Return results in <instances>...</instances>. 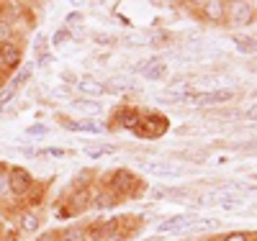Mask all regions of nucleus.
<instances>
[{"instance_id": "obj_1", "label": "nucleus", "mask_w": 257, "mask_h": 241, "mask_svg": "<svg viewBox=\"0 0 257 241\" xmlns=\"http://www.w3.org/2000/svg\"><path fill=\"white\" fill-rule=\"evenodd\" d=\"M170 128V121L162 116V113H149V111H142V118L134 128V136H142V139H160L167 134Z\"/></svg>"}, {"instance_id": "obj_2", "label": "nucleus", "mask_w": 257, "mask_h": 241, "mask_svg": "<svg viewBox=\"0 0 257 241\" xmlns=\"http://www.w3.org/2000/svg\"><path fill=\"white\" fill-rule=\"evenodd\" d=\"M8 185H11V195L13 198H24V195L31 192L34 187V174L18 164H11L8 167Z\"/></svg>"}, {"instance_id": "obj_3", "label": "nucleus", "mask_w": 257, "mask_h": 241, "mask_svg": "<svg viewBox=\"0 0 257 241\" xmlns=\"http://www.w3.org/2000/svg\"><path fill=\"white\" fill-rule=\"evenodd\" d=\"M137 185H139V180L132 169H116L108 180V190L113 195H134Z\"/></svg>"}, {"instance_id": "obj_4", "label": "nucleus", "mask_w": 257, "mask_h": 241, "mask_svg": "<svg viewBox=\"0 0 257 241\" xmlns=\"http://www.w3.org/2000/svg\"><path fill=\"white\" fill-rule=\"evenodd\" d=\"M21 59H24V49H21V44L11 41L6 47H0V72H13L21 67Z\"/></svg>"}, {"instance_id": "obj_5", "label": "nucleus", "mask_w": 257, "mask_h": 241, "mask_svg": "<svg viewBox=\"0 0 257 241\" xmlns=\"http://www.w3.org/2000/svg\"><path fill=\"white\" fill-rule=\"evenodd\" d=\"M229 16H231V24L242 29V26H249L257 18V11L249 3H234V6H229Z\"/></svg>"}, {"instance_id": "obj_6", "label": "nucleus", "mask_w": 257, "mask_h": 241, "mask_svg": "<svg viewBox=\"0 0 257 241\" xmlns=\"http://www.w3.org/2000/svg\"><path fill=\"white\" fill-rule=\"evenodd\" d=\"M234 95H237V93H234L231 87H221V90H208V93H201L193 105H198V108L219 105V103H229V100H234Z\"/></svg>"}, {"instance_id": "obj_7", "label": "nucleus", "mask_w": 257, "mask_h": 241, "mask_svg": "<svg viewBox=\"0 0 257 241\" xmlns=\"http://www.w3.org/2000/svg\"><path fill=\"white\" fill-rule=\"evenodd\" d=\"M198 221V215H190V213H180V215H173V218H167V221H162L160 226H157V231L160 233H167V231H185V228H190L193 223Z\"/></svg>"}, {"instance_id": "obj_8", "label": "nucleus", "mask_w": 257, "mask_h": 241, "mask_svg": "<svg viewBox=\"0 0 257 241\" xmlns=\"http://www.w3.org/2000/svg\"><path fill=\"white\" fill-rule=\"evenodd\" d=\"M201 8H203V16L208 21H213V24H224L229 16V3H224V0H208Z\"/></svg>"}, {"instance_id": "obj_9", "label": "nucleus", "mask_w": 257, "mask_h": 241, "mask_svg": "<svg viewBox=\"0 0 257 241\" xmlns=\"http://www.w3.org/2000/svg\"><path fill=\"white\" fill-rule=\"evenodd\" d=\"M139 118H142V111H139V108H134V105H123V108H118V111H116V123L121 128H126V131H134L137 123H139Z\"/></svg>"}, {"instance_id": "obj_10", "label": "nucleus", "mask_w": 257, "mask_h": 241, "mask_svg": "<svg viewBox=\"0 0 257 241\" xmlns=\"http://www.w3.org/2000/svg\"><path fill=\"white\" fill-rule=\"evenodd\" d=\"M41 228V215L31 208H24L18 213V231L21 233H36Z\"/></svg>"}, {"instance_id": "obj_11", "label": "nucleus", "mask_w": 257, "mask_h": 241, "mask_svg": "<svg viewBox=\"0 0 257 241\" xmlns=\"http://www.w3.org/2000/svg\"><path fill=\"white\" fill-rule=\"evenodd\" d=\"M137 167L144 169V172H149V174H157V177H178V174H180L178 167L165 164V162H144V159H139Z\"/></svg>"}, {"instance_id": "obj_12", "label": "nucleus", "mask_w": 257, "mask_h": 241, "mask_svg": "<svg viewBox=\"0 0 257 241\" xmlns=\"http://www.w3.org/2000/svg\"><path fill=\"white\" fill-rule=\"evenodd\" d=\"M113 205H118V195H113L108 187L93 192V198H90V208H93V210H108V208H113Z\"/></svg>"}, {"instance_id": "obj_13", "label": "nucleus", "mask_w": 257, "mask_h": 241, "mask_svg": "<svg viewBox=\"0 0 257 241\" xmlns=\"http://www.w3.org/2000/svg\"><path fill=\"white\" fill-rule=\"evenodd\" d=\"M31 77H34V64H24V67H21V70H18V72H16V75H13V77L6 82V85L11 87L13 93H18L21 87H24V85H26Z\"/></svg>"}, {"instance_id": "obj_14", "label": "nucleus", "mask_w": 257, "mask_h": 241, "mask_svg": "<svg viewBox=\"0 0 257 241\" xmlns=\"http://www.w3.org/2000/svg\"><path fill=\"white\" fill-rule=\"evenodd\" d=\"M80 93H85L90 100L93 98H100V95H105V82H98V80H90V77H85V80H80Z\"/></svg>"}, {"instance_id": "obj_15", "label": "nucleus", "mask_w": 257, "mask_h": 241, "mask_svg": "<svg viewBox=\"0 0 257 241\" xmlns=\"http://www.w3.org/2000/svg\"><path fill=\"white\" fill-rule=\"evenodd\" d=\"M123 90H134V80L126 75H116L105 82V93H123Z\"/></svg>"}, {"instance_id": "obj_16", "label": "nucleus", "mask_w": 257, "mask_h": 241, "mask_svg": "<svg viewBox=\"0 0 257 241\" xmlns=\"http://www.w3.org/2000/svg\"><path fill=\"white\" fill-rule=\"evenodd\" d=\"M165 72H167V67H165V62L160 59V57H152L149 59V64H147V70L142 72L144 75V80H162L165 77Z\"/></svg>"}, {"instance_id": "obj_17", "label": "nucleus", "mask_w": 257, "mask_h": 241, "mask_svg": "<svg viewBox=\"0 0 257 241\" xmlns=\"http://www.w3.org/2000/svg\"><path fill=\"white\" fill-rule=\"evenodd\" d=\"M90 198H93V190H90V187H80V190L72 195V200H70L72 213H75V210H85V208H90Z\"/></svg>"}, {"instance_id": "obj_18", "label": "nucleus", "mask_w": 257, "mask_h": 241, "mask_svg": "<svg viewBox=\"0 0 257 241\" xmlns=\"http://www.w3.org/2000/svg\"><path fill=\"white\" fill-rule=\"evenodd\" d=\"M85 154H88L90 159H100V157L116 154V146L113 144H88L85 146Z\"/></svg>"}, {"instance_id": "obj_19", "label": "nucleus", "mask_w": 257, "mask_h": 241, "mask_svg": "<svg viewBox=\"0 0 257 241\" xmlns=\"http://www.w3.org/2000/svg\"><path fill=\"white\" fill-rule=\"evenodd\" d=\"M64 128H70L72 134H77V131H88V134H98V131H100V126H98L93 118H88V121H64Z\"/></svg>"}, {"instance_id": "obj_20", "label": "nucleus", "mask_w": 257, "mask_h": 241, "mask_svg": "<svg viewBox=\"0 0 257 241\" xmlns=\"http://www.w3.org/2000/svg\"><path fill=\"white\" fill-rule=\"evenodd\" d=\"M72 111H82L88 116H98L103 108H100L98 100H72Z\"/></svg>"}, {"instance_id": "obj_21", "label": "nucleus", "mask_w": 257, "mask_h": 241, "mask_svg": "<svg viewBox=\"0 0 257 241\" xmlns=\"http://www.w3.org/2000/svg\"><path fill=\"white\" fill-rule=\"evenodd\" d=\"M216 205L226 210H237L244 205V198H239V195H216Z\"/></svg>"}, {"instance_id": "obj_22", "label": "nucleus", "mask_w": 257, "mask_h": 241, "mask_svg": "<svg viewBox=\"0 0 257 241\" xmlns=\"http://www.w3.org/2000/svg\"><path fill=\"white\" fill-rule=\"evenodd\" d=\"M231 39H234V44H237V49H239L242 54L257 52V41H254V39H249V36H244V34H234Z\"/></svg>"}, {"instance_id": "obj_23", "label": "nucleus", "mask_w": 257, "mask_h": 241, "mask_svg": "<svg viewBox=\"0 0 257 241\" xmlns=\"http://www.w3.org/2000/svg\"><path fill=\"white\" fill-rule=\"evenodd\" d=\"M13 34H16V29H13L11 21L0 18V47H6V44H11V41H13Z\"/></svg>"}, {"instance_id": "obj_24", "label": "nucleus", "mask_w": 257, "mask_h": 241, "mask_svg": "<svg viewBox=\"0 0 257 241\" xmlns=\"http://www.w3.org/2000/svg\"><path fill=\"white\" fill-rule=\"evenodd\" d=\"M62 241H88V228H82V226L67 228L62 233Z\"/></svg>"}, {"instance_id": "obj_25", "label": "nucleus", "mask_w": 257, "mask_h": 241, "mask_svg": "<svg viewBox=\"0 0 257 241\" xmlns=\"http://www.w3.org/2000/svg\"><path fill=\"white\" fill-rule=\"evenodd\" d=\"M11 195V185H8V164L0 162V200Z\"/></svg>"}, {"instance_id": "obj_26", "label": "nucleus", "mask_w": 257, "mask_h": 241, "mask_svg": "<svg viewBox=\"0 0 257 241\" xmlns=\"http://www.w3.org/2000/svg\"><path fill=\"white\" fill-rule=\"evenodd\" d=\"M39 154L52 157V159H62V157H67V154H75V151H64L62 146H47V149H41Z\"/></svg>"}, {"instance_id": "obj_27", "label": "nucleus", "mask_w": 257, "mask_h": 241, "mask_svg": "<svg viewBox=\"0 0 257 241\" xmlns=\"http://www.w3.org/2000/svg\"><path fill=\"white\" fill-rule=\"evenodd\" d=\"M26 134L34 136V139H44V136L49 134V126H44V123H34V126L26 128Z\"/></svg>"}, {"instance_id": "obj_28", "label": "nucleus", "mask_w": 257, "mask_h": 241, "mask_svg": "<svg viewBox=\"0 0 257 241\" xmlns=\"http://www.w3.org/2000/svg\"><path fill=\"white\" fill-rule=\"evenodd\" d=\"M16 95H18V93H13L8 85H6V87H0V111H3V108H6V105H8V103H11Z\"/></svg>"}, {"instance_id": "obj_29", "label": "nucleus", "mask_w": 257, "mask_h": 241, "mask_svg": "<svg viewBox=\"0 0 257 241\" xmlns=\"http://www.w3.org/2000/svg\"><path fill=\"white\" fill-rule=\"evenodd\" d=\"M70 36H72V31H67V29H62V31H57V34H54L52 44H54V47H59V44H64V41H67Z\"/></svg>"}, {"instance_id": "obj_30", "label": "nucleus", "mask_w": 257, "mask_h": 241, "mask_svg": "<svg viewBox=\"0 0 257 241\" xmlns=\"http://www.w3.org/2000/svg\"><path fill=\"white\" fill-rule=\"evenodd\" d=\"M16 151H21L26 159H34V157H39V149H34V146H16Z\"/></svg>"}, {"instance_id": "obj_31", "label": "nucleus", "mask_w": 257, "mask_h": 241, "mask_svg": "<svg viewBox=\"0 0 257 241\" xmlns=\"http://www.w3.org/2000/svg\"><path fill=\"white\" fill-rule=\"evenodd\" d=\"M221 241H249V238H247V233H242V231H231V233L221 236Z\"/></svg>"}, {"instance_id": "obj_32", "label": "nucleus", "mask_w": 257, "mask_h": 241, "mask_svg": "<svg viewBox=\"0 0 257 241\" xmlns=\"http://www.w3.org/2000/svg\"><path fill=\"white\" fill-rule=\"evenodd\" d=\"M36 241H59V233H54V231H47V233H41Z\"/></svg>"}, {"instance_id": "obj_33", "label": "nucleus", "mask_w": 257, "mask_h": 241, "mask_svg": "<svg viewBox=\"0 0 257 241\" xmlns=\"http://www.w3.org/2000/svg\"><path fill=\"white\" fill-rule=\"evenodd\" d=\"M34 47H36V52L47 54V52H44V47H47V36H36V44H34Z\"/></svg>"}, {"instance_id": "obj_34", "label": "nucleus", "mask_w": 257, "mask_h": 241, "mask_svg": "<svg viewBox=\"0 0 257 241\" xmlns=\"http://www.w3.org/2000/svg\"><path fill=\"white\" fill-rule=\"evenodd\" d=\"M67 24H80V13H70L67 16Z\"/></svg>"}, {"instance_id": "obj_35", "label": "nucleus", "mask_w": 257, "mask_h": 241, "mask_svg": "<svg viewBox=\"0 0 257 241\" xmlns=\"http://www.w3.org/2000/svg\"><path fill=\"white\" fill-rule=\"evenodd\" d=\"M247 118H252V121L257 118V108H252V111H247Z\"/></svg>"}, {"instance_id": "obj_36", "label": "nucleus", "mask_w": 257, "mask_h": 241, "mask_svg": "<svg viewBox=\"0 0 257 241\" xmlns=\"http://www.w3.org/2000/svg\"><path fill=\"white\" fill-rule=\"evenodd\" d=\"M0 87H6V72H0Z\"/></svg>"}, {"instance_id": "obj_37", "label": "nucleus", "mask_w": 257, "mask_h": 241, "mask_svg": "<svg viewBox=\"0 0 257 241\" xmlns=\"http://www.w3.org/2000/svg\"><path fill=\"white\" fill-rule=\"evenodd\" d=\"M0 241H3V228H0Z\"/></svg>"}]
</instances>
